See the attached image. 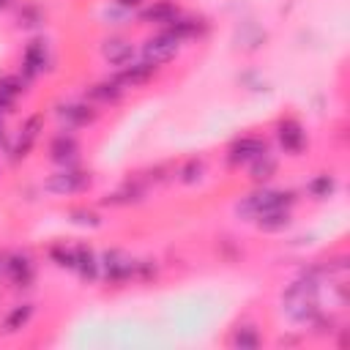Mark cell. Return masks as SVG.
<instances>
[{
  "instance_id": "16",
  "label": "cell",
  "mask_w": 350,
  "mask_h": 350,
  "mask_svg": "<svg viewBox=\"0 0 350 350\" xmlns=\"http://www.w3.org/2000/svg\"><path fill=\"white\" fill-rule=\"evenodd\" d=\"M25 90H27V79L22 74H0V112H14Z\"/></svg>"
},
{
  "instance_id": "19",
  "label": "cell",
  "mask_w": 350,
  "mask_h": 350,
  "mask_svg": "<svg viewBox=\"0 0 350 350\" xmlns=\"http://www.w3.org/2000/svg\"><path fill=\"white\" fill-rule=\"evenodd\" d=\"M101 55H104V60L109 66H118L120 68V66H126V63L134 60V44L126 41V38H107L101 44Z\"/></svg>"
},
{
  "instance_id": "17",
  "label": "cell",
  "mask_w": 350,
  "mask_h": 350,
  "mask_svg": "<svg viewBox=\"0 0 350 350\" xmlns=\"http://www.w3.org/2000/svg\"><path fill=\"white\" fill-rule=\"evenodd\" d=\"M167 33H172L178 41H186V38H200L205 30H208V22L202 16H189V14H178L167 27Z\"/></svg>"
},
{
  "instance_id": "11",
  "label": "cell",
  "mask_w": 350,
  "mask_h": 350,
  "mask_svg": "<svg viewBox=\"0 0 350 350\" xmlns=\"http://www.w3.org/2000/svg\"><path fill=\"white\" fill-rule=\"evenodd\" d=\"M112 77H115L123 88H139V85H148V82L156 77V66H150L148 60H131V63L120 66Z\"/></svg>"
},
{
  "instance_id": "24",
  "label": "cell",
  "mask_w": 350,
  "mask_h": 350,
  "mask_svg": "<svg viewBox=\"0 0 350 350\" xmlns=\"http://www.w3.org/2000/svg\"><path fill=\"white\" fill-rule=\"evenodd\" d=\"M16 25L19 27H41L44 25V8L36 3H22L16 11Z\"/></svg>"
},
{
  "instance_id": "21",
  "label": "cell",
  "mask_w": 350,
  "mask_h": 350,
  "mask_svg": "<svg viewBox=\"0 0 350 350\" xmlns=\"http://www.w3.org/2000/svg\"><path fill=\"white\" fill-rule=\"evenodd\" d=\"M276 170H279V161L271 156V150L262 153L260 159H254V161L249 164V175H252V180L260 183V186H265V183L276 175Z\"/></svg>"
},
{
  "instance_id": "5",
  "label": "cell",
  "mask_w": 350,
  "mask_h": 350,
  "mask_svg": "<svg viewBox=\"0 0 350 350\" xmlns=\"http://www.w3.org/2000/svg\"><path fill=\"white\" fill-rule=\"evenodd\" d=\"M90 183H93L90 172L77 170V164H74V167H60L55 175L46 178L44 186H46V191H52V194H77V191L90 189Z\"/></svg>"
},
{
  "instance_id": "2",
  "label": "cell",
  "mask_w": 350,
  "mask_h": 350,
  "mask_svg": "<svg viewBox=\"0 0 350 350\" xmlns=\"http://www.w3.org/2000/svg\"><path fill=\"white\" fill-rule=\"evenodd\" d=\"M295 191L293 189H257V191H252V194H246L238 205H235V213H238V219H243V221H254L260 213H265V211H276V208H293L295 205Z\"/></svg>"
},
{
  "instance_id": "29",
  "label": "cell",
  "mask_w": 350,
  "mask_h": 350,
  "mask_svg": "<svg viewBox=\"0 0 350 350\" xmlns=\"http://www.w3.org/2000/svg\"><path fill=\"white\" fill-rule=\"evenodd\" d=\"M71 219H74L77 224H88V227H98V224H101V219H98V213H93V211H88V208H79V211H71Z\"/></svg>"
},
{
  "instance_id": "9",
  "label": "cell",
  "mask_w": 350,
  "mask_h": 350,
  "mask_svg": "<svg viewBox=\"0 0 350 350\" xmlns=\"http://www.w3.org/2000/svg\"><path fill=\"white\" fill-rule=\"evenodd\" d=\"M57 118L71 131V129L93 126L98 120V109L93 104H88V101H66V104L57 107Z\"/></svg>"
},
{
  "instance_id": "28",
  "label": "cell",
  "mask_w": 350,
  "mask_h": 350,
  "mask_svg": "<svg viewBox=\"0 0 350 350\" xmlns=\"http://www.w3.org/2000/svg\"><path fill=\"white\" fill-rule=\"evenodd\" d=\"M156 273H159V265L153 262V260H137V279H142V282H150V279H156Z\"/></svg>"
},
{
  "instance_id": "4",
  "label": "cell",
  "mask_w": 350,
  "mask_h": 350,
  "mask_svg": "<svg viewBox=\"0 0 350 350\" xmlns=\"http://www.w3.org/2000/svg\"><path fill=\"white\" fill-rule=\"evenodd\" d=\"M98 271L109 284H126L137 273V260H131L120 249H109L98 257Z\"/></svg>"
},
{
  "instance_id": "22",
  "label": "cell",
  "mask_w": 350,
  "mask_h": 350,
  "mask_svg": "<svg viewBox=\"0 0 350 350\" xmlns=\"http://www.w3.org/2000/svg\"><path fill=\"white\" fill-rule=\"evenodd\" d=\"M33 317V304H16L5 317H3V331L5 334H16L22 331Z\"/></svg>"
},
{
  "instance_id": "1",
  "label": "cell",
  "mask_w": 350,
  "mask_h": 350,
  "mask_svg": "<svg viewBox=\"0 0 350 350\" xmlns=\"http://www.w3.org/2000/svg\"><path fill=\"white\" fill-rule=\"evenodd\" d=\"M282 309L287 312L290 320L309 325L320 314V290L314 273L295 279L284 293H282Z\"/></svg>"
},
{
  "instance_id": "7",
  "label": "cell",
  "mask_w": 350,
  "mask_h": 350,
  "mask_svg": "<svg viewBox=\"0 0 350 350\" xmlns=\"http://www.w3.org/2000/svg\"><path fill=\"white\" fill-rule=\"evenodd\" d=\"M3 271L8 276V282L14 287H30V282L36 279V262L33 254L27 249H16L3 260Z\"/></svg>"
},
{
  "instance_id": "3",
  "label": "cell",
  "mask_w": 350,
  "mask_h": 350,
  "mask_svg": "<svg viewBox=\"0 0 350 350\" xmlns=\"http://www.w3.org/2000/svg\"><path fill=\"white\" fill-rule=\"evenodd\" d=\"M139 52H142V60H148L150 66H164V63H170V60L178 57L180 41L172 33L159 30V33H153V36H148L142 41V49Z\"/></svg>"
},
{
  "instance_id": "12",
  "label": "cell",
  "mask_w": 350,
  "mask_h": 350,
  "mask_svg": "<svg viewBox=\"0 0 350 350\" xmlns=\"http://www.w3.org/2000/svg\"><path fill=\"white\" fill-rule=\"evenodd\" d=\"M41 123H44L41 115H33V118L25 120V126H22V131H19V137H16V142L8 145V153H11L14 161H22V159L30 156V150H33V145H36V139H38Z\"/></svg>"
},
{
  "instance_id": "13",
  "label": "cell",
  "mask_w": 350,
  "mask_h": 350,
  "mask_svg": "<svg viewBox=\"0 0 350 350\" xmlns=\"http://www.w3.org/2000/svg\"><path fill=\"white\" fill-rule=\"evenodd\" d=\"M77 156H79V142H77L74 134H68V129L60 131L57 137H52V142H49V159L55 164L74 167L77 164Z\"/></svg>"
},
{
  "instance_id": "8",
  "label": "cell",
  "mask_w": 350,
  "mask_h": 350,
  "mask_svg": "<svg viewBox=\"0 0 350 350\" xmlns=\"http://www.w3.org/2000/svg\"><path fill=\"white\" fill-rule=\"evenodd\" d=\"M52 57H49V44L44 38H33L27 41L25 52H22V77L25 79H36L38 74L49 71Z\"/></svg>"
},
{
  "instance_id": "32",
  "label": "cell",
  "mask_w": 350,
  "mask_h": 350,
  "mask_svg": "<svg viewBox=\"0 0 350 350\" xmlns=\"http://www.w3.org/2000/svg\"><path fill=\"white\" fill-rule=\"evenodd\" d=\"M11 3H14V0H0V11H5V8H11Z\"/></svg>"
},
{
  "instance_id": "27",
  "label": "cell",
  "mask_w": 350,
  "mask_h": 350,
  "mask_svg": "<svg viewBox=\"0 0 350 350\" xmlns=\"http://www.w3.org/2000/svg\"><path fill=\"white\" fill-rule=\"evenodd\" d=\"M49 260H52L55 265H60V268H68V271H74V262H77L74 249H68L66 243H55V246L49 249Z\"/></svg>"
},
{
  "instance_id": "25",
  "label": "cell",
  "mask_w": 350,
  "mask_h": 350,
  "mask_svg": "<svg viewBox=\"0 0 350 350\" xmlns=\"http://www.w3.org/2000/svg\"><path fill=\"white\" fill-rule=\"evenodd\" d=\"M260 334H257V328L254 325H243V328H238L232 336H230V345L232 347H241V350H246V347H260Z\"/></svg>"
},
{
  "instance_id": "14",
  "label": "cell",
  "mask_w": 350,
  "mask_h": 350,
  "mask_svg": "<svg viewBox=\"0 0 350 350\" xmlns=\"http://www.w3.org/2000/svg\"><path fill=\"white\" fill-rule=\"evenodd\" d=\"M123 85L115 79V77H109V79H98V82H93V85H88V90H85V96L93 101V104H104V107H112V104H118L120 98H123Z\"/></svg>"
},
{
  "instance_id": "23",
  "label": "cell",
  "mask_w": 350,
  "mask_h": 350,
  "mask_svg": "<svg viewBox=\"0 0 350 350\" xmlns=\"http://www.w3.org/2000/svg\"><path fill=\"white\" fill-rule=\"evenodd\" d=\"M306 191H309L314 200H325V197H331V194L336 191V178L328 175V172H320V175H314V178L306 183Z\"/></svg>"
},
{
  "instance_id": "6",
  "label": "cell",
  "mask_w": 350,
  "mask_h": 350,
  "mask_svg": "<svg viewBox=\"0 0 350 350\" xmlns=\"http://www.w3.org/2000/svg\"><path fill=\"white\" fill-rule=\"evenodd\" d=\"M262 153H268V142L257 134H243L235 137L227 145V164L230 167H241V164H252L254 159H260Z\"/></svg>"
},
{
  "instance_id": "18",
  "label": "cell",
  "mask_w": 350,
  "mask_h": 350,
  "mask_svg": "<svg viewBox=\"0 0 350 350\" xmlns=\"http://www.w3.org/2000/svg\"><path fill=\"white\" fill-rule=\"evenodd\" d=\"M74 257H77L74 271L79 273L82 282H96V279L101 276V271H98V257H96V252H93L88 243H77V246H74Z\"/></svg>"
},
{
  "instance_id": "31",
  "label": "cell",
  "mask_w": 350,
  "mask_h": 350,
  "mask_svg": "<svg viewBox=\"0 0 350 350\" xmlns=\"http://www.w3.org/2000/svg\"><path fill=\"white\" fill-rule=\"evenodd\" d=\"M0 145H8V129H5V120H3V112H0Z\"/></svg>"
},
{
  "instance_id": "20",
  "label": "cell",
  "mask_w": 350,
  "mask_h": 350,
  "mask_svg": "<svg viewBox=\"0 0 350 350\" xmlns=\"http://www.w3.org/2000/svg\"><path fill=\"white\" fill-rule=\"evenodd\" d=\"M290 221H293V216H290V211H287V208L265 211V213H260V216L254 219L257 230H262V232H282L284 227H290Z\"/></svg>"
},
{
  "instance_id": "10",
  "label": "cell",
  "mask_w": 350,
  "mask_h": 350,
  "mask_svg": "<svg viewBox=\"0 0 350 350\" xmlns=\"http://www.w3.org/2000/svg\"><path fill=\"white\" fill-rule=\"evenodd\" d=\"M276 139H279L282 150L290 156H301L306 148V131L295 118H282L276 123Z\"/></svg>"
},
{
  "instance_id": "15",
  "label": "cell",
  "mask_w": 350,
  "mask_h": 350,
  "mask_svg": "<svg viewBox=\"0 0 350 350\" xmlns=\"http://www.w3.org/2000/svg\"><path fill=\"white\" fill-rule=\"evenodd\" d=\"M178 14H180V8H178L175 0H153L148 8L139 11V22H142V25H159V27H167Z\"/></svg>"
},
{
  "instance_id": "26",
  "label": "cell",
  "mask_w": 350,
  "mask_h": 350,
  "mask_svg": "<svg viewBox=\"0 0 350 350\" xmlns=\"http://www.w3.org/2000/svg\"><path fill=\"white\" fill-rule=\"evenodd\" d=\"M202 172H205V161L202 159H189L178 170V178H180V183H197L202 178Z\"/></svg>"
},
{
  "instance_id": "30",
  "label": "cell",
  "mask_w": 350,
  "mask_h": 350,
  "mask_svg": "<svg viewBox=\"0 0 350 350\" xmlns=\"http://www.w3.org/2000/svg\"><path fill=\"white\" fill-rule=\"evenodd\" d=\"M142 3H145V0H118V5L126 8V11H129V8H142Z\"/></svg>"
}]
</instances>
